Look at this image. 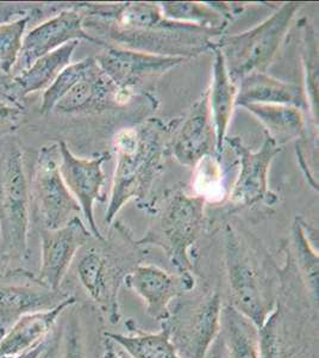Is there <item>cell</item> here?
I'll use <instances>...</instances> for the list:
<instances>
[{
  "label": "cell",
  "instance_id": "obj_1",
  "mask_svg": "<svg viewBox=\"0 0 319 358\" xmlns=\"http://www.w3.org/2000/svg\"><path fill=\"white\" fill-rule=\"evenodd\" d=\"M84 13L85 30L99 31L101 36L118 43V47L166 57L191 59L214 50V37L223 33L168 20L160 5L151 3L89 4Z\"/></svg>",
  "mask_w": 319,
  "mask_h": 358
},
{
  "label": "cell",
  "instance_id": "obj_2",
  "mask_svg": "<svg viewBox=\"0 0 319 358\" xmlns=\"http://www.w3.org/2000/svg\"><path fill=\"white\" fill-rule=\"evenodd\" d=\"M160 121L126 128L114 138L117 155L105 222L111 224L121 208L131 200H144L149 194L165 155V131Z\"/></svg>",
  "mask_w": 319,
  "mask_h": 358
},
{
  "label": "cell",
  "instance_id": "obj_3",
  "mask_svg": "<svg viewBox=\"0 0 319 358\" xmlns=\"http://www.w3.org/2000/svg\"><path fill=\"white\" fill-rule=\"evenodd\" d=\"M224 261L229 303L261 329L275 310L280 277L267 273L246 241L231 224L224 232Z\"/></svg>",
  "mask_w": 319,
  "mask_h": 358
},
{
  "label": "cell",
  "instance_id": "obj_4",
  "mask_svg": "<svg viewBox=\"0 0 319 358\" xmlns=\"http://www.w3.org/2000/svg\"><path fill=\"white\" fill-rule=\"evenodd\" d=\"M30 195L23 152L8 138L0 147V251L16 263L30 256Z\"/></svg>",
  "mask_w": 319,
  "mask_h": 358
},
{
  "label": "cell",
  "instance_id": "obj_5",
  "mask_svg": "<svg viewBox=\"0 0 319 358\" xmlns=\"http://www.w3.org/2000/svg\"><path fill=\"white\" fill-rule=\"evenodd\" d=\"M202 196L177 192L170 196L158 220L138 245H156L166 253L179 276L195 285L190 250L202 236L204 226Z\"/></svg>",
  "mask_w": 319,
  "mask_h": 358
},
{
  "label": "cell",
  "instance_id": "obj_6",
  "mask_svg": "<svg viewBox=\"0 0 319 358\" xmlns=\"http://www.w3.org/2000/svg\"><path fill=\"white\" fill-rule=\"evenodd\" d=\"M299 8V3H285L255 28L216 41L234 83L249 74L266 72Z\"/></svg>",
  "mask_w": 319,
  "mask_h": 358
},
{
  "label": "cell",
  "instance_id": "obj_7",
  "mask_svg": "<svg viewBox=\"0 0 319 358\" xmlns=\"http://www.w3.org/2000/svg\"><path fill=\"white\" fill-rule=\"evenodd\" d=\"M179 296L162 322L181 358H207L222 326V294L212 289Z\"/></svg>",
  "mask_w": 319,
  "mask_h": 358
},
{
  "label": "cell",
  "instance_id": "obj_8",
  "mask_svg": "<svg viewBox=\"0 0 319 358\" xmlns=\"http://www.w3.org/2000/svg\"><path fill=\"white\" fill-rule=\"evenodd\" d=\"M33 195L42 229H57L81 213L60 172L59 145L42 147L33 177Z\"/></svg>",
  "mask_w": 319,
  "mask_h": 358
},
{
  "label": "cell",
  "instance_id": "obj_9",
  "mask_svg": "<svg viewBox=\"0 0 319 358\" xmlns=\"http://www.w3.org/2000/svg\"><path fill=\"white\" fill-rule=\"evenodd\" d=\"M85 5H69L55 16L30 30L24 38L17 62V73L28 69L37 59L72 41H89L96 45L101 42L86 33L84 29Z\"/></svg>",
  "mask_w": 319,
  "mask_h": 358
},
{
  "label": "cell",
  "instance_id": "obj_10",
  "mask_svg": "<svg viewBox=\"0 0 319 358\" xmlns=\"http://www.w3.org/2000/svg\"><path fill=\"white\" fill-rule=\"evenodd\" d=\"M225 143L230 145L241 164V171L231 192V202L246 207L260 202L274 206L278 196L269 190L268 172L275 157L281 152L280 146L267 134L262 146L256 152L251 151L239 138H226Z\"/></svg>",
  "mask_w": 319,
  "mask_h": 358
},
{
  "label": "cell",
  "instance_id": "obj_11",
  "mask_svg": "<svg viewBox=\"0 0 319 358\" xmlns=\"http://www.w3.org/2000/svg\"><path fill=\"white\" fill-rule=\"evenodd\" d=\"M60 152V172L66 185L80 206L89 231L98 241H106L94 219V203L105 202L103 187L105 173L103 164L109 159V153H103L97 158L84 159L74 155L64 141L57 143Z\"/></svg>",
  "mask_w": 319,
  "mask_h": 358
},
{
  "label": "cell",
  "instance_id": "obj_12",
  "mask_svg": "<svg viewBox=\"0 0 319 358\" xmlns=\"http://www.w3.org/2000/svg\"><path fill=\"white\" fill-rule=\"evenodd\" d=\"M188 59L166 57L110 45L97 57L98 66L118 89L129 92L136 86L170 72Z\"/></svg>",
  "mask_w": 319,
  "mask_h": 358
},
{
  "label": "cell",
  "instance_id": "obj_13",
  "mask_svg": "<svg viewBox=\"0 0 319 358\" xmlns=\"http://www.w3.org/2000/svg\"><path fill=\"white\" fill-rule=\"evenodd\" d=\"M77 277L101 317L116 325L121 320L119 289L126 273L99 248H89L77 265Z\"/></svg>",
  "mask_w": 319,
  "mask_h": 358
},
{
  "label": "cell",
  "instance_id": "obj_14",
  "mask_svg": "<svg viewBox=\"0 0 319 358\" xmlns=\"http://www.w3.org/2000/svg\"><path fill=\"white\" fill-rule=\"evenodd\" d=\"M40 236L42 258L37 281L50 289L60 290L74 257L94 236L79 215L57 229L40 228Z\"/></svg>",
  "mask_w": 319,
  "mask_h": 358
},
{
  "label": "cell",
  "instance_id": "obj_15",
  "mask_svg": "<svg viewBox=\"0 0 319 358\" xmlns=\"http://www.w3.org/2000/svg\"><path fill=\"white\" fill-rule=\"evenodd\" d=\"M124 283L143 300L148 315L160 324L170 317L174 300L194 289L182 277L174 276L153 264L135 266L126 275Z\"/></svg>",
  "mask_w": 319,
  "mask_h": 358
},
{
  "label": "cell",
  "instance_id": "obj_16",
  "mask_svg": "<svg viewBox=\"0 0 319 358\" xmlns=\"http://www.w3.org/2000/svg\"><path fill=\"white\" fill-rule=\"evenodd\" d=\"M65 314V322H60L59 358H101L105 331L99 310L77 301Z\"/></svg>",
  "mask_w": 319,
  "mask_h": 358
},
{
  "label": "cell",
  "instance_id": "obj_17",
  "mask_svg": "<svg viewBox=\"0 0 319 358\" xmlns=\"http://www.w3.org/2000/svg\"><path fill=\"white\" fill-rule=\"evenodd\" d=\"M216 148L217 141L207 92L177 131L168 145V150L181 165L195 167L202 159L212 157Z\"/></svg>",
  "mask_w": 319,
  "mask_h": 358
},
{
  "label": "cell",
  "instance_id": "obj_18",
  "mask_svg": "<svg viewBox=\"0 0 319 358\" xmlns=\"http://www.w3.org/2000/svg\"><path fill=\"white\" fill-rule=\"evenodd\" d=\"M71 296L64 290H53L35 280L22 285L0 282V325L8 330L20 317L57 308Z\"/></svg>",
  "mask_w": 319,
  "mask_h": 358
},
{
  "label": "cell",
  "instance_id": "obj_19",
  "mask_svg": "<svg viewBox=\"0 0 319 358\" xmlns=\"http://www.w3.org/2000/svg\"><path fill=\"white\" fill-rule=\"evenodd\" d=\"M130 94L118 89L97 65L71 89L55 109L65 114L98 113L105 110L113 103L118 104L129 99Z\"/></svg>",
  "mask_w": 319,
  "mask_h": 358
},
{
  "label": "cell",
  "instance_id": "obj_20",
  "mask_svg": "<svg viewBox=\"0 0 319 358\" xmlns=\"http://www.w3.org/2000/svg\"><path fill=\"white\" fill-rule=\"evenodd\" d=\"M77 301V297L71 295L54 310L20 317L5 331L0 341V358L20 357L36 348L52 334L62 313Z\"/></svg>",
  "mask_w": 319,
  "mask_h": 358
},
{
  "label": "cell",
  "instance_id": "obj_21",
  "mask_svg": "<svg viewBox=\"0 0 319 358\" xmlns=\"http://www.w3.org/2000/svg\"><path fill=\"white\" fill-rule=\"evenodd\" d=\"M80 41H72L60 48L37 59L33 65L15 74L5 83L4 92L8 97L20 103V99L38 91H45L57 76L71 65L74 50Z\"/></svg>",
  "mask_w": 319,
  "mask_h": 358
},
{
  "label": "cell",
  "instance_id": "obj_22",
  "mask_svg": "<svg viewBox=\"0 0 319 358\" xmlns=\"http://www.w3.org/2000/svg\"><path fill=\"white\" fill-rule=\"evenodd\" d=\"M236 106L246 104H278L305 111L309 109L304 87L265 73H253L239 80Z\"/></svg>",
  "mask_w": 319,
  "mask_h": 358
},
{
  "label": "cell",
  "instance_id": "obj_23",
  "mask_svg": "<svg viewBox=\"0 0 319 358\" xmlns=\"http://www.w3.org/2000/svg\"><path fill=\"white\" fill-rule=\"evenodd\" d=\"M214 54V78L211 89L207 91V102L210 110L211 120L216 133L217 148L216 152L221 155L225 143L228 128L234 114L237 97V86L231 79L226 69L223 54L217 47L212 50Z\"/></svg>",
  "mask_w": 319,
  "mask_h": 358
},
{
  "label": "cell",
  "instance_id": "obj_24",
  "mask_svg": "<svg viewBox=\"0 0 319 358\" xmlns=\"http://www.w3.org/2000/svg\"><path fill=\"white\" fill-rule=\"evenodd\" d=\"M218 339L223 358H260L259 329L230 305L223 307Z\"/></svg>",
  "mask_w": 319,
  "mask_h": 358
},
{
  "label": "cell",
  "instance_id": "obj_25",
  "mask_svg": "<svg viewBox=\"0 0 319 358\" xmlns=\"http://www.w3.org/2000/svg\"><path fill=\"white\" fill-rule=\"evenodd\" d=\"M242 108L262 123L267 135L271 136L278 146L304 135L303 111L297 108L278 104H246Z\"/></svg>",
  "mask_w": 319,
  "mask_h": 358
},
{
  "label": "cell",
  "instance_id": "obj_26",
  "mask_svg": "<svg viewBox=\"0 0 319 358\" xmlns=\"http://www.w3.org/2000/svg\"><path fill=\"white\" fill-rule=\"evenodd\" d=\"M313 245L315 243L307 233L306 222L297 217L293 226L295 253H291V256L307 294L318 305L319 257L318 248Z\"/></svg>",
  "mask_w": 319,
  "mask_h": 358
},
{
  "label": "cell",
  "instance_id": "obj_27",
  "mask_svg": "<svg viewBox=\"0 0 319 358\" xmlns=\"http://www.w3.org/2000/svg\"><path fill=\"white\" fill-rule=\"evenodd\" d=\"M105 336L121 346L130 358H181L163 326L156 334H121L105 331Z\"/></svg>",
  "mask_w": 319,
  "mask_h": 358
},
{
  "label": "cell",
  "instance_id": "obj_28",
  "mask_svg": "<svg viewBox=\"0 0 319 358\" xmlns=\"http://www.w3.org/2000/svg\"><path fill=\"white\" fill-rule=\"evenodd\" d=\"M163 16L172 21L224 31L228 25L225 10L205 3H160Z\"/></svg>",
  "mask_w": 319,
  "mask_h": 358
},
{
  "label": "cell",
  "instance_id": "obj_29",
  "mask_svg": "<svg viewBox=\"0 0 319 358\" xmlns=\"http://www.w3.org/2000/svg\"><path fill=\"white\" fill-rule=\"evenodd\" d=\"M302 27V64L304 69V92L306 96L309 110L315 124L318 127L319 103V62H318V37L315 29L306 20H304Z\"/></svg>",
  "mask_w": 319,
  "mask_h": 358
},
{
  "label": "cell",
  "instance_id": "obj_30",
  "mask_svg": "<svg viewBox=\"0 0 319 358\" xmlns=\"http://www.w3.org/2000/svg\"><path fill=\"white\" fill-rule=\"evenodd\" d=\"M97 65L96 57H86L84 60L71 64L65 69H62V72L57 76L53 84L43 92L40 106V114H50L55 109L57 103L68 94L71 89L80 82L82 78H85Z\"/></svg>",
  "mask_w": 319,
  "mask_h": 358
},
{
  "label": "cell",
  "instance_id": "obj_31",
  "mask_svg": "<svg viewBox=\"0 0 319 358\" xmlns=\"http://www.w3.org/2000/svg\"><path fill=\"white\" fill-rule=\"evenodd\" d=\"M33 16L30 13L16 21L0 24V72L8 76L13 73L20 57L25 30Z\"/></svg>",
  "mask_w": 319,
  "mask_h": 358
},
{
  "label": "cell",
  "instance_id": "obj_32",
  "mask_svg": "<svg viewBox=\"0 0 319 358\" xmlns=\"http://www.w3.org/2000/svg\"><path fill=\"white\" fill-rule=\"evenodd\" d=\"M260 358H278V330H276V312L267 319L259 329Z\"/></svg>",
  "mask_w": 319,
  "mask_h": 358
},
{
  "label": "cell",
  "instance_id": "obj_33",
  "mask_svg": "<svg viewBox=\"0 0 319 358\" xmlns=\"http://www.w3.org/2000/svg\"><path fill=\"white\" fill-rule=\"evenodd\" d=\"M60 324L57 322L52 334L36 348L16 358H59L60 350Z\"/></svg>",
  "mask_w": 319,
  "mask_h": 358
},
{
  "label": "cell",
  "instance_id": "obj_34",
  "mask_svg": "<svg viewBox=\"0 0 319 358\" xmlns=\"http://www.w3.org/2000/svg\"><path fill=\"white\" fill-rule=\"evenodd\" d=\"M24 108L22 103L16 102L5 96L0 97V129L3 128H15L18 126L23 118Z\"/></svg>",
  "mask_w": 319,
  "mask_h": 358
},
{
  "label": "cell",
  "instance_id": "obj_35",
  "mask_svg": "<svg viewBox=\"0 0 319 358\" xmlns=\"http://www.w3.org/2000/svg\"><path fill=\"white\" fill-rule=\"evenodd\" d=\"M13 261L8 253L0 251V282L11 278H23V280H34L36 275L29 273L28 270L22 266L13 265Z\"/></svg>",
  "mask_w": 319,
  "mask_h": 358
},
{
  "label": "cell",
  "instance_id": "obj_36",
  "mask_svg": "<svg viewBox=\"0 0 319 358\" xmlns=\"http://www.w3.org/2000/svg\"><path fill=\"white\" fill-rule=\"evenodd\" d=\"M35 10H36V8H35ZM35 10H34V11H35ZM34 11L28 13L24 8H20V5L0 4V24H5V23L13 22V17L28 16L30 13H33ZM15 21H16V20H15Z\"/></svg>",
  "mask_w": 319,
  "mask_h": 358
},
{
  "label": "cell",
  "instance_id": "obj_37",
  "mask_svg": "<svg viewBox=\"0 0 319 358\" xmlns=\"http://www.w3.org/2000/svg\"><path fill=\"white\" fill-rule=\"evenodd\" d=\"M101 358H130L128 355L123 351L121 346L113 342L112 339L106 337L104 332V342H103V352Z\"/></svg>",
  "mask_w": 319,
  "mask_h": 358
},
{
  "label": "cell",
  "instance_id": "obj_38",
  "mask_svg": "<svg viewBox=\"0 0 319 358\" xmlns=\"http://www.w3.org/2000/svg\"><path fill=\"white\" fill-rule=\"evenodd\" d=\"M5 331H6L5 329H0V341H1V338L4 336Z\"/></svg>",
  "mask_w": 319,
  "mask_h": 358
},
{
  "label": "cell",
  "instance_id": "obj_39",
  "mask_svg": "<svg viewBox=\"0 0 319 358\" xmlns=\"http://www.w3.org/2000/svg\"><path fill=\"white\" fill-rule=\"evenodd\" d=\"M5 96H6V94H5L3 91H0V97H5Z\"/></svg>",
  "mask_w": 319,
  "mask_h": 358
},
{
  "label": "cell",
  "instance_id": "obj_40",
  "mask_svg": "<svg viewBox=\"0 0 319 358\" xmlns=\"http://www.w3.org/2000/svg\"><path fill=\"white\" fill-rule=\"evenodd\" d=\"M0 329H4V327H3V326L0 325Z\"/></svg>",
  "mask_w": 319,
  "mask_h": 358
}]
</instances>
